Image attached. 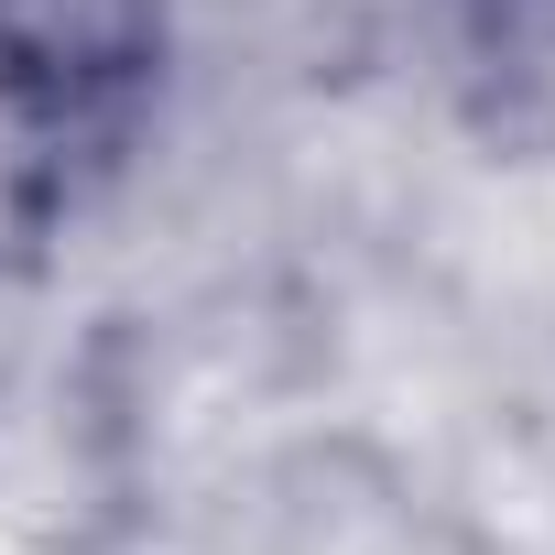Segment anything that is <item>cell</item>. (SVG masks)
<instances>
[{"mask_svg": "<svg viewBox=\"0 0 555 555\" xmlns=\"http://www.w3.org/2000/svg\"><path fill=\"white\" fill-rule=\"evenodd\" d=\"M0 12H12V0H0Z\"/></svg>", "mask_w": 555, "mask_h": 555, "instance_id": "obj_1", "label": "cell"}]
</instances>
